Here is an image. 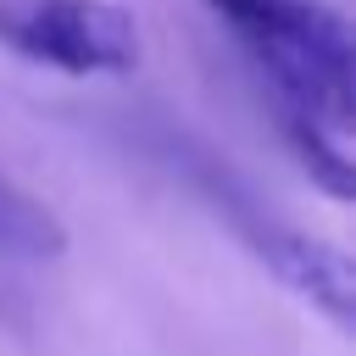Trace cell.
Here are the masks:
<instances>
[{"instance_id": "6da1fadb", "label": "cell", "mask_w": 356, "mask_h": 356, "mask_svg": "<svg viewBox=\"0 0 356 356\" xmlns=\"http://www.w3.org/2000/svg\"><path fill=\"white\" fill-rule=\"evenodd\" d=\"M256 61L273 89L278 122L300 167L334 195H356L350 122H356V78H350V22L323 0H206Z\"/></svg>"}, {"instance_id": "7a4b0ae2", "label": "cell", "mask_w": 356, "mask_h": 356, "mask_svg": "<svg viewBox=\"0 0 356 356\" xmlns=\"http://www.w3.org/2000/svg\"><path fill=\"white\" fill-rule=\"evenodd\" d=\"M0 44L67 78L139 67V22L117 0H0Z\"/></svg>"}, {"instance_id": "3957f363", "label": "cell", "mask_w": 356, "mask_h": 356, "mask_svg": "<svg viewBox=\"0 0 356 356\" xmlns=\"http://www.w3.org/2000/svg\"><path fill=\"white\" fill-rule=\"evenodd\" d=\"M245 239L273 267V278L284 289H295L306 306H317L334 328L356 323V267L339 245H328L317 234H300L289 222H245Z\"/></svg>"}, {"instance_id": "277c9868", "label": "cell", "mask_w": 356, "mask_h": 356, "mask_svg": "<svg viewBox=\"0 0 356 356\" xmlns=\"http://www.w3.org/2000/svg\"><path fill=\"white\" fill-rule=\"evenodd\" d=\"M67 250V228L56 222V211H44L28 189H17L0 172V256L17 261H50Z\"/></svg>"}]
</instances>
